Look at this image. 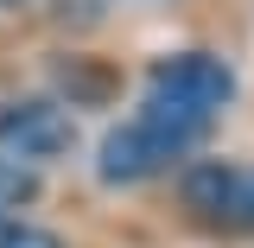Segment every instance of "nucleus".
I'll return each mask as SVG.
<instances>
[{
    "label": "nucleus",
    "mask_w": 254,
    "mask_h": 248,
    "mask_svg": "<svg viewBox=\"0 0 254 248\" xmlns=\"http://www.w3.org/2000/svg\"><path fill=\"white\" fill-rule=\"evenodd\" d=\"M210 127L216 121H197L185 108L146 95L121 127L102 134V147H95V178H102V185H146L159 172H172L185 153H197V147L210 140Z\"/></svg>",
    "instance_id": "1"
},
{
    "label": "nucleus",
    "mask_w": 254,
    "mask_h": 248,
    "mask_svg": "<svg viewBox=\"0 0 254 248\" xmlns=\"http://www.w3.org/2000/svg\"><path fill=\"white\" fill-rule=\"evenodd\" d=\"M146 95L185 108V115H197V121H216L222 108L235 102V70H229L216 51H172V58L153 64Z\"/></svg>",
    "instance_id": "2"
},
{
    "label": "nucleus",
    "mask_w": 254,
    "mask_h": 248,
    "mask_svg": "<svg viewBox=\"0 0 254 248\" xmlns=\"http://www.w3.org/2000/svg\"><path fill=\"white\" fill-rule=\"evenodd\" d=\"M76 147V115L51 102V95H13L0 102V153L19 159V165H45V159H64Z\"/></svg>",
    "instance_id": "3"
},
{
    "label": "nucleus",
    "mask_w": 254,
    "mask_h": 248,
    "mask_svg": "<svg viewBox=\"0 0 254 248\" xmlns=\"http://www.w3.org/2000/svg\"><path fill=\"white\" fill-rule=\"evenodd\" d=\"M178 191H185L190 217L235 229V217H242V165H229V159H197V165H185Z\"/></svg>",
    "instance_id": "4"
},
{
    "label": "nucleus",
    "mask_w": 254,
    "mask_h": 248,
    "mask_svg": "<svg viewBox=\"0 0 254 248\" xmlns=\"http://www.w3.org/2000/svg\"><path fill=\"white\" fill-rule=\"evenodd\" d=\"M32 197H38V172L0 153V217H13V210H19V204H32Z\"/></svg>",
    "instance_id": "5"
},
{
    "label": "nucleus",
    "mask_w": 254,
    "mask_h": 248,
    "mask_svg": "<svg viewBox=\"0 0 254 248\" xmlns=\"http://www.w3.org/2000/svg\"><path fill=\"white\" fill-rule=\"evenodd\" d=\"M0 248H64V236L32 217H0Z\"/></svg>",
    "instance_id": "6"
},
{
    "label": "nucleus",
    "mask_w": 254,
    "mask_h": 248,
    "mask_svg": "<svg viewBox=\"0 0 254 248\" xmlns=\"http://www.w3.org/2000/svg\"><path fill=\"white\" fill-rule=\"evenodd\" d=\"M235 229H254V165H242V217Z\"/></svg>",
    "instance_id": "7"
},
{
    "label": "nucleus",
    "mask_w": 254,
    "mask_h": 248,
    "mask_svg": "<svg viewBox=\"0 0 254 248\" xmlns=\"http://www.w3.org/2000/svg\"><path fill=\"white\" fill-rule=\"evenodd\" d=\"M0 6H19V0H0Z\"/></svg>",
    "instance_id": "8"
}]
</instances>
